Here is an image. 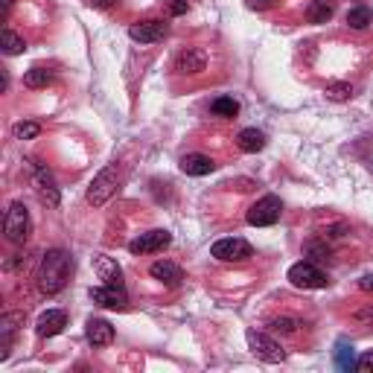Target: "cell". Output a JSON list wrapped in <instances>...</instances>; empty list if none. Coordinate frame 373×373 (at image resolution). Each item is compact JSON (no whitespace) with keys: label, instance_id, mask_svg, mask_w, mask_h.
<instances>
[{"label":"cell","instance_id":"cell-6","mask_svg":"<svg viewBox=\"0 0 373 373\" xmlns=\"http://www.w3.org/2000/svg\"><path fill=\"white\" fill-rule=\"evenodd\" d=\"M32 187L38 192V199H41L47 207H58V204H62V192H58L53 172L44 164H32Z\"/></svg>","mask_w":373,"mask_h":373},{"label":"cell","instance_id":"cell-27","mask_svg":"<svg viewBox=\"0 0 373 373\" xmlns=\"http://www.w3.org/2000/svg\"><path fill=\"white\" fill-rule=\"evenodd\" d=\"M268 329L277 332V336H294V332L301 329V324L294 321V318H289V315H283V318H271L268 321Z\"/></svg>","mask_w":373,"mask_h":373},{"label":"cell","instance_id":"cell-31","mask_svg":"<svg viewBox=\"0 0 373 373\" xmlns=\"http://www.w3.org/2000/svg\"><path fill=\"white\" fill-rule=\"evenodd\" d=\"M347 225H332V228H327L324 230V240H341V237H347Z\"/></svg>","mask_w":373,"mask_h":373},{"label":"cell","instance_id":"cell-16","mask_svg":"<svg viewBox=\"0 0 373 373\" xmlns=\"http://www.w3.org/2000/svg\"><path fill=\"white\" fill-rule=\"evenodd\" d=\"M85 336L91 341V347H108L114 341V327L105 321V318H91L88 321V329Z\"/></svg>","mask_w":373,"mask_h":373},{"label":"cell","instance_id":"cell-21","mask_svg":"<svg viewBox=\"0 0 373 373\" xmlns=\"http://www.w3.org/2000/svg\"><path fill=\"white\" fill-rule=\"evenodd\" d=\"M356 362H359V359H356V350H353V344L341 339V341L336 344V365H339V370H347V373L356 370Z\"/></svg>","mask_w":373,"mask_h":373},{"label":"cell","instance_id":"cell-25","mask_svg":"<svg viewBox=\"0 0 373 373\" xmlns=\"http://www.w3.org/2000/svg\"><path fill=\"white\" fill-rule=\"evenodd\" d=\"M0 47H4L6 55H21L27 50L24 38L18 35V32H12V30H4V35H0Z\"/></svg>","mask_w":373,"mask_h":373},{"label":"cell","instance_id":"cell-3","mask_svg":"<svg viewBox=\"0 0 373 373\" xmlns=\"http://www.w3.org/2000/svg\"><path fill=\"white\" fill-rule=\"evenodd\" d=\"M114 192H117V166L108 164L105 169H100L93 175V181L88 187V204L103 207V204H108V199Z\"/></svg>","mask_w":373,"mask_h":373},{"label":"cell","instance_id":"cell-24","mask_svg":"<svg viewBox=\"0 0 373 373\" xmlns=\"http://www.w3.org/2000/svg\"><path fill=\"white\" fill-rule=\"evenodd\" d=\"M210 111H213L216 117H225V120H233V117L240 114V103L233 100V96H219V100H213Z\"/></svg>","mask_w":373,"mask_h":373},{"label":"cell","instance_id":"cell-18","mask_svg":"<svg viewBox=\"0 0 373 373\" xmlns=\"http://www.w3.org/2000/svg\"><path fill=\"white\" fill-rule=\"evenodd\" d=\"M149 274L158 283H164V286H178L181 280H184V271L175 266V263H166V260H158V263H152V268H149Z\"/></svg>","mask_w":373,"mask_h":373},{"label":"cell","instance_id":"cell-35","mask_svg":"<svg viewBox=\"0 0 373 373\" xmlns=\"http://www.w3.org/2000/svg\"><path fill=\"white\" fill-rule=\"evenodd\" d=\"M245 4H248L251 9H257V12H263V9L274 6V0H245Z\"/></svg>","mask_w":373,"mask_h":373},{"label":"cell","instance_id":"cell-7","mask_svg":"<svg viewBox=\"0 0 373 373\" xmlns=\"http://www.w3.org/2000/svg\"><path fill=\"white\" fill-rule=\"evenodd\" d=\"M251 254H254V248L245 240H240V237L219 240V242H213V248H210V257L219 260V263H242V260L251 257Z\"/></svg>","mask_w":373,"mask_h":373},{"label":"cell","instance_id":"cell-10","mask_svg":"<svg viewBox=\"0 0 373 373\" xmlns=\"http://www.w3.org/2000/svg\"><path fill=\"white\" fill-rule=\"evenodd\" d=\"M172 242V237H169V230H146V233H140V237H134L131 242H129V251L131 254H158V251H164L166 245Z\"/></svg>","mask_w":373,"mask_h":373},{"label":"cell","instance_id":"cell-29","mask_svg":"<svg viewBox=\"0 0 373 373\" xmlns=\"http://www.w3.org/2000/svg\"><path fill=\"white\" fill-rule=\"evenodd\" d=\"M350 321H356V324H362V327H373V303H365L362 309H356L350 315Z\"/></svg>","mask_w":373,"mask_h":373},{"label":"cell","instance_id":"cell-30","mask_svg":"<svg viewBox=\"0 0 373 373\" xmlns=\"http://www.w3.org/2000/svg\"><path fill=\"white\" fill-rule=\"evenodd\" d=\"M306 254H309L312 260H329V248L321 245V242H309L306 245Z\"/></svg>","mask_w":373,"mask_h":373},{"label":"cell","instance_id":"cell-28","mask_svg":"<svg viewBox=\"0 0 373 373\" xmlns=\"http://www.w3.org/2000/svg\"><path fill=\"white\" fill-rule=\"evenodd\" d=\"M12 134H15V140H32V137L41 134V126L38 123H18L12 129Z\"/></svg>","mask_w":373,"mask_h":373},{"label":"cell","instance_id":"cell-36","mask_svg":"<svg viewBox=\"0 0 373 373\" xmlns=\"http://www.w3.org/2000/svg\"><path fill=\"white\" fill-rule=\"evenodd\" d=\"M85 4L93 9H108V6H114V0H85Z\"/></svg>","mask_w":373,"mask_h":373},{"label":"cell","instance_id":"cell-22","mask_svg":"<svg viewBox=\"0 0 373 373\" xmlns=\"http://www.w3.org/2000/svg\"><path fill=\"white\" fill-rule=\"evenodd\" d=\"M373 24V12L367 6H353L347 12V27L350 30H367Z\"/></svg>","mask_w":373,"mask_h":373},{"label":"cell","instance_id":"cell-13","mask_svg":"<svg viewBox=\"0 0 373 373\" xmlns=\"http://www.w3.org/2000/svg\"><path fill=\"white\" fill-rule=\"evenodd\" d=\"M93 271L105 286H123V268L117 266V260L105 257V254H96L93 257Z\"/></svg>","mask_w":373,"mask_h":373},{"label":"cell","instance_id":"cell-37","mask_svg":"<svg viewBox=\"0 0 373 373\" xmlns=\"http://www.w3.org/2000/svg\"><path fill=\"white\" fill-rule=\"evenodd\" d=\"M359 289L362 292H373V274H365V277L359 280Z\"/></svg>","mask_w":373,"mask_h":373},{"label":"cell","instance_id":"cell-26","mask_svg":"<svg viewBox=\"0 0 373 373\" xmlns=\"http://www.w3.org/2000/svg\"><path fill=\"white\" fill-rule=\"evenodd\" d=\"M324 93H327V100H332V103H347L353 96V85L350 82H329Z\"/></svg>","mask_w":373,"mask_h":373},{"label":"cell","instance_id":"cell-23","mask_svg":"<svg viewBox=\"0 0 373 373\" xmlns=\"http://www.w3.org/2000/svg\"><path fill=\"white\" fill-rule=\"evenodd\" d=\"M50 79H53V70H47V67H30V70L24 73V85L32 88V91L47 88Z\"/></svg>","mask_w":373,"mask_h":373},{"label":"cell","instance_id":"cell-15","mask_svg":"<svg viewBox=\"0 0 373 373\" xmlns=\"http://www.w3.org/2000/svg\"><path fill=\"white\" fill-rule=\"evenodd\" d=\"M18 324H24V312H6L0 318V359H9V347H12V339L18 332Z\"/></svg>","mask_w":373,"mask_h":373},{"label":"cell","instance_id":"cell-8","mask_svg":"<svg viewBox=\"0 0 373 373\" xmlns=\"http://www.w3.org/2000/svg\"><path fill=\"white\" fill-rule=\"evenodd\" d=\"M245 339H248V347H251V353H254L257 359L271 362V365H277V362H283V359H286V353L280 350V344L274 341L271 336H266V332L248 329V332H245Z\"/></svg>","mask_w":373,"mask_h":373},{"label":"cell","instance_id":"cell-2","mask_svg":"<svg viewBox=\"0 0 373 373\" xmlns=\"http://www.w3.org/2000/svg\"><path fill=\"white\" fill-rule=\"evenodd\" d=\"M30 230H32L30 210L24 207V202H12L6 216H4V237L12 245H24L30 240Z\"/></svg>","mask_w":373,"mask_h":373},{"label":"cell","instance_id":"cell-12","mask_svg":"<svg viewBox=\"0 0 373 373\" xmlns=\"http://www.w3.org/2000/svg\"><path fill=\"white\" fill-rule=\"evenodd\" d=\"M207 67V53L199 50V47H187L175 55V70L184 73V76H195Z\"/></svg>","mask_w":373,"mask_h":373},{"label":"cell","instance_id":"cell-4","mask_svg":"<svg viewBox=\"0 0 373 373\" xmlns=\"http://www.w3.org/2000/svg\"><path fill=\"white\" fill-rule=\"evenodd\" d=\"M280 213H283V202L277 195H263V199L248 210V225L251 228H271L280 222Z\"/></svg>","mask_w":373,"mask_h":373},{"label":"cell","instance_id":"cell-20","mask_svg":"<svg viewBox=\"0 0 373 373\" xmlns=\"http://www.w3.org/2000/svg\"><path fill=\"white\" fill-rule=\"evenodd\" d=\"M332 18V4L329 0H312L306 6V21L309 24H327Z\"/></svg>","mask_w":373,"mask_h":373},{"label":"cell","instance_id":"cell-34","mask_svg":"<svg viewBox=\"0 0 373 373\" xmlns=\"http://www.w3.org/2000/svg\"><path fill=\"white\" fill-rule=\"evenodd\" d=\"M24 266H27V257H24V254H15L12 260H6V263H4V268H6V271H18V268H24Z\"/></svg>","mask_w":373,"mask_h":373},{"label":"cell","instance_id":"cell-33","mask_svg":"<svg viewBox=\"0 0 373 373\" xmlns=\"http://www.w3.org/2000/svg\"><path fill=\"white\" fill-rule=\"evenodd\" d=\"M356 370H362V373H373V350H370V353H365V356H359Z\"/></svg>","mask_w":373,"mask_h":373},{"label":"cell","instance_id":"cell-1","mask_svg":"<svg viewBox=\"0 0 373 373\" xmlns=\"http://www.w3.org/2000/svg\"><path fill=\"white\" fill-rule=\"evenodd\" d=\"M70 271H73V260L70 254L62 248H53L41 257V268H38V289L41 294H58L67 280H70Z\"/></svg>","mask_w":373,"mask_h":373},{"label":"cell","instance_id":"cell-17","mask_svg":"<svg viewBox=\"0 0 373 373\" xmlns=\"http://www.w3.org/2000/svg\"><path fill=\"white\" fill-rule=\"evenodd\" d=\"M213 169H216V164H213V158H207V155L192 152V155H184V158H181V172L184 175H192V178L210 175Z\"/></svg>","mask_w":373,"mask_h":373},{"label":"cell","instance_id":"cell-32","mask_svg":"<svg viewBox=\"0 0 373 373\" xmlns=\"http://www.w3.org/2000/svg\"><path fill=\"white\" fill-rule=\"evenodd\" d=\"M166 9H169V15H175V18H178V15H187L190 4H187V0H169V4H166Z\"/></svg>","mask_w":373,"mask_h":373},{"label":"cell","instance_id":"cell-5","mask_svg":"<svg viewBox=\"0 0 373 373\" xmlns=\"http://www.w3.org/2000/svg\"><path fill=\"white\" fill-rule=\"evenodd\" d=\"M289 283H292L294 289H324V286H329L327 274H324L315 263H306V260L294 263V266L289 268Z\"/></svg>","mask_w":373,"mask_h":373},{"label":"cell","instance_id":"cell-9","mask_svg":"<svg viewBox=\"0 0 373 373\" xmlns=\"http://www.w3.org/2000/svg\"><path fill=\"white\" fill-rule=\"evenodd\" d=\"M166 32H169V27L164 21H155V18L152 21H137L129 27V38L137 44H158L166 38Z\"/></svg>","mask_w":373,"mask_h":373},{"label":"cell","instance_id":"cell-14","mask_svg":"<svg viewBox=\"0 0 373 373\" xmlns=\"http://www.w3.org/2000/svg\"><path fill=\"white\" fill-rule=\"evenodd\" d=\"M67 327V315L62 309H47L41 318H38V324H35V332L41 339H53V336H58Z\"/></svg>","mask_w":373,"mask_h":373},{"label":"cell","instance_id":"cell-11","mask_svg":"<svg viewBox=\"0 0 373 373\" xmlns=\"http://www.w3.org/2000/svg\"><path fill=\"white\" fill-rule=\"evenodd\" d=\"M91 301L105 306V309H126L129 306V294H126L123 286H105L103 283V286L91 289Z\"/></svg>","mask_w":373,"mask_h":373},{"label":"cell","instance_id":"cell-19","mask_svg":"<svg viewBox=\"0 0 373 373\" xmlns=\"http://www.w3.org/2000/svg\"><path fill=\"white\" fill-rule=\"evenodd\" d=\"M237 146H240L242 152H248V155H257V152L266 149V134H263L260 129H242V131L237 134Z\"/></svg>","mask_w":373,"mask_h":373}]
</instances>
